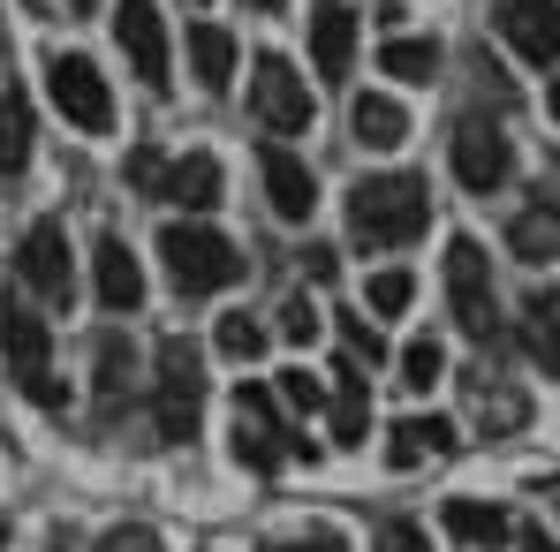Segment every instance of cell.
I'll use <instances>...</instances> for the list:
<instances>
[{
    "mask_svg": "<svg viewBox=\"0 0 560 552\" xmlns=\"http://www.w3.org/2000/svg\"><path fill=\"white\" fill-rule=\"evenodd\" d=\"M432 220V189L417 175H364L349 189V235L357 250H409Z\"/></svg>",
    "mask_w": 560,
    "mask_h": 552,
    "instance_id": "obj_1",
    "label": "cell"
},
{
    "mask_svg": "<svg viewBox=\"0 0 560 552\" xmlns=\"http://www.w3.org/2000/svg\"><path fill=\"white\" fill-rule=\"evenodd\" d=\"M160 258H167L175 295H189V303L243 280V250H235L212 220H175V227H160Z\"/></svg>",
    "mask_w": 560,
    "mask_h": 552,
    "instance_id": "obj_2",
    "label": "cell"
},
{
    "mask_svg": "<svg viewBox=\"0 0 560 552\" xmlns=\"http://www.w3.org/2000/svg\"><path fill=\"white\" fill-rule=\"evenodd\" d=\"M0 364L38 409H69V386L54 378V341H46V326L23 295H0Z\"/></svg>",
    "mask_w": 560,
    "mask_h": 552,
    "instance_id": "obj_3",
    "label": "cell"
},
{
    "mask_svg": "<svg viewBox=\"0 0 560 552\" xmlns=\"http://www.w3.org/2000/svg\"><path fill=\"white\" fill-rule=\"evenodd\" d=\"M152 378H160V394H152V416H160V439L167 447H183L197 439V409H205V356H197V341H160L152 349Z\"/></svg>",
    "mask_w": 560,
    "mask_h": 552,
    "instance_id": "obj_4",
    "label": "cell"
},
{
    "mask_svg": "<svg viewBox=\"0 0 560 552\" xmlns=\"http://www.w3.org/2000/svg\"><path fill=\"white\" fill-rule=\"evenodd\" d=\"M235 455L250 461V477H273L288 455H318L303 432H288V416H280L273 386H258V378H243L235 386Z\"/></svg>",
    "mask_w": 560,
    "mask_h": 552,
    "instance_id": "obj_5",
    "label": "cell"
},
{
    "mask_svg": "<svg viewBox=\"0 0 560 552\" xmlns=\"http://www.w3.org/2000/svg\"><path fill=\"white\" fill-rule=\"evenodd\" d=\"M447 303H455V326H463L469 341H492L500 333V295H492V258L455 235L447 243Z\"/></svg>",
    "mask_w": 560,
    "mask_h": 552,
    "instance_id": "obj_6",
    "label": "cell"
},
{
    "mask_svg": "<svg viewBox=\"0 0 560 552\" xmlns=\"http://www.w3.org/2000/svg\"><path fill=\"white\" fill-rule=\"evenodd\" d=\"M15 280H23L38 303L69 310V295H77V258H69V235H61V220H31V235L15 243Z\"/></svg>",
    "mask_w": 560,
    "mask_h": 552,
    "instance_id": "obj_7",
    "label": "cell"
},
{
    "mask_svg": "<svg viewBox=\"0 0 560 552\" xmlns=\"http://www.w3.org/2000/svg\"><path fill=\"white\" fill-rule=\"evenodd\" d=\"M250 114L273 129V137H295V129H311V84L295 77V61L288 54H258L250 61Z\"/></svg>",
    "mask_w": 560,
    "mask_h": 552,
    "instance_id": "obj_8",
    "label": "cell"
},
{
    "mask_svg": "<svg viewBox=\"0 0 560 552\" xmlns=\"http://www.w3.org/2000/svg\"><path fill=\"white\" fill-rule=\"evenodd\" d=\"M455 175H463V189H477V197H492V189L515 175V144H508V129H500L492 114H463V121H455Z\"/></svg>",
    "mask_w": 560,
    "mask_h": 552,
    "instance_id": "obj_9",
    "label": "cell"
},
{
    "mask_svg": "<svg viewBox=\"0 0 560 552\" xmlns=\"http://www.w3.org/2000/svg\"><path fill=\"white\" fill-rule=\"evenodd\" d=\"M46 84H54V106H61L84 137H106V129H114V98H106V77L92 69V54H54Z\"/></svg>",
    "mask_w": 560,
    "mask_h": 552,
    "instance_id": "obj_10",
    "label": "cell"
},
{
    "mask_svg": "<svg viewBox=\"0 0 560 552\" xmlns=\"http://www.w3.org/2000/svg\"><path fill=\"white\" fill-rule=\"evenodd\" d=\"M114 38H121L137 84L144 92H167V23H160V8L152 0H114Z\"/></svg>",
    "mask_w": 560,
    "mask_h": 552,
    "instance_id": "obj_11",
    "label": "cell"
},
{
    "mask_svg": "<svg viewBox=\"0 0 560 552\" xmlns=\"http://www.w3.org/2000/svg\"><path fill=\"white\" fill-rule=\"evenodd\" d=\"M492 23H500V38L530 69H553L560 61V0H492Z\"/></svg>",
    "mask_w": 560,
    "mask_h": 552,
    "instance_id": "obj_12",
    "label": "cell"
},
{
    "mask_svg": "<svg viewBox=\"0 0 560 552\" xmlns=\"http://www.w3.org/2000/svg\"><path fill=\"white\" fill-rule=\"evenodd\" d=\"M311 61L326 84L349 77V61H357V8L349 0H311Z\"/></svg>",
    "mask_w": 560,
    "mask_h": 552,
    "instance_id": "obj_13",
    "label": "cell"
},
{
    "mask_svg": "<svg viewBox=\"0 0 560 552\" xmlns=\"http://www.w3.org/2000/svg\"><path fill=\"white\" fill-rule=\"evenodd\" d=\"M258 175H266V197H273L280 220H311V212H318V175H311L288 144H266V152H258Z\"/></svg>",
    "mask_w": 560,
    "mask_h": 552,
    "instance_id": "obj_14",
    "label": "cell"
},
{
    "mask_svg": "<svg viewBox=\"0 0 560 552\" xmlns=\"http://www.w3.org/2000/svg\"><path fill=\"white\" fill-rule=\"evenodd\" d=\"M92 295L106 303V310H137V303H144V266L129 258V243H121V235H98V250H92Z\"/></svg>",
    "mask_w": 560,
    "mask_h": 552,
    "instance_id": "obj_15",
    "label": "cell"
},
{
    "mask_svg": "<svg viewBox=\"0 0 560 552\" xmlns=\"http://www.w3.org/2000/svg\"><path fill=\"white\" fill-rule=\"evenodd\" d=\"M31 167V98L15 84V69H0V175L15 183Z\"/></svg>",
    "mask_w": 560,
    "mask_h": 552,
    "instance_id": "obj_16",
    "label": "cell"
},
{
    "mask_svg": "<svg viewBox=\"0 0 560 552\" xmlns=\"http://www.w3.org/2000/svg\"><path fill=\"white\" fill-rule=\"evenodd\" d=\"M440 530L463 538V545H477V552L508 545V515H500L492 500H447V507H440Z\"/></svg>",
    "mask_w": 560,
    "mask_h": 552,
    "instance_id": "obj_17",
    "label": "cell"
},
{
    "mask_svg": "<svg viewBox=\"0 0 560 552\" xmlns=\"http://www.w3.org/2000/svg\"><path fill=\"white\" fill-rule=\"evenodd\" d=\"M92 371H98V409L114 416V409L137 394V349H129L121 333H98L92 341Z\"/></svg>",
    "mask_w": 560,
    "mask_h": 552,
    "instance_id": "obj_18",
    "label": "cell"
},
{
    "mask_svg": "<svg viewBox=\"0 0 560 552\" xmlns=\"http://www.w3.org/2000/svg\"><path fill=\"white\" fill-rule=\"evenodd\" d=\"M357 144L364 152H401L409 144V106L386 92H364L357 98Z\"/></svg>",
    "mask_w": 560,
    "mask_h": 552,
    "instance_id": "obj_19",
    "label": "cell"
},
{
    "mask_svg": "<svg viewBox=\"0 0 560 552\" xmlns=\"http://www.w3.org/2000/svg\"><path fill=\"white\" fill-rule=\"evenodd\" d=\"M189 77L205 92H228L235 84V38L220 23H189Z\"/></svg>",
    "mask_w": 560,
    "mask_h": 552,
    "instance_id": "obj_20",
    "label": "cell"
},
{
    "mask_svg": "<svg viewBox=\"0 0 560 552\" xmlns=\"http://www.w3.org/2000/svg\"><path fill=\"white\" fill-rule=\"evenodd\" d=\"M417 455H455V424H447V416H401L394 439H386V461L409 469Z\"/></svg>",
    "mask_w": 560,
    "mask_h": 552,
    "instance_id": "obj_21",
    "label": "cell"
},
{
    "mask_svg": "<svg viewBox=\"0 0 560 552\" xmlns=\"http://www.w3.org/2000/svg\"><path fill=\"white\" fill-rule=\"evenodd\" d=\"M160 183L175 189L189 212H212L220 204V160L212 152H189V160H175V175H160Z\"/></svg>",
    "mask_w": 560,
    "mask_h": 552,
    "instance_id": "obj_22",
    "label": "cell"
},
{
    "mask_svg": "<svg viewBox=\"0 0 560 552\" xmlns=\"http://www.w3.org/2000/svg\"><path fill=\"white\" fill-rule=\"evenodd\" d=\"M378 69L401 77V84H432L440 77V38H386L378 46Z\"/></svg>",
    "mask_w": 560,
    "mask_h": 552,
    "instance_id": "obj_23",
    "label": "cell"
},
{
    "mask_svg": "<svg viewBox=\"0 0 560 552\" xmlns=\"http://www.w3.org/2000/svg\"><path fill=\"white\" fill-rule=\"evenodd\" d=\"M508 243H515L523 266H546V258L560 250V212H523V220L508 227Z\"/></svg>",
    "mask_w": 560,
    "mask_h": 552,
    "instance_id": "obj_24",
    "label": "cell"
},
{
    "mask_svg": "<svg viewBox=\"0 0 560 552\" xmlns=\"http://www.w3.org/2000/svg\"><path fill=\"white\" fill-rule=\"evenodd\" d=\"M212 349H220L228 364H250V356H266V326H258L250 310H228V318L212 326Z\"/></svg>",
    "mask_w": 560,
    "mask_h": 552,
    "instance_id": "obj_25",
    "label": "cell"
},
{
    "mask_svg": "<svg viewBox=\"0 0 560 552\" xmlns=\"http://www.w3.org/2000/svg\"><path fill=\"white\" fill-rule=\"evenodd\" d=\"M530 356H538L546 378H560V310H553V295H530Z\"/></svg>",
    "mask_w": 560,
    "mask_h": 552,
    "instance_id": "obj_26",
    "label": "cell"
},
{
    "mask_svg": "<svg viewBox=\"0 0 560 552\" xmlns=\"http://www.w3.org/2000/svg\"><path fill=\"white\" fill-rule=\"evenodd\" d=\"M440 371H447V349H440L432 333H417V341L401 349V386H409V394H432Z\"/></svg>",
    "mask_w": 560,
    "mask_h": 552,
    "instance_id": "obj_27",
    "label": "cell"
},
{
    "mask_svg": "<svg viewBox=\"0 0 560 552\" xmlns=\"http://www.w3.org/2000/svg\"><path fill=\"white\" fill-rule=\"evenodd\" d=\"M409 295H417V280H409V273H372V287H364L372 318H401V310H409Z\"/></svg>",
    "mask_w": 560,
    "mask_h": 552,
    "instance_id": "obj_28",
    "label": "cell"
},
{
    "mask_svg": "<svg viewBox=\"0 0 560 552\" xmlns=\"http://www.w3.org/2000/svg\"><path fill=\"white\" fill-rule=\"evenodd\" d=\"M273 401H288V409H295V416H318V409H326V386H318V378H311V371H280Z\"/></svg>",
    "mask_w": 560,
    "mask_h": 552,
    "instance_id": "obj_29",
    "label": "cell"
},
{
    "mask_svg": "<svg viewBox=\"0 0 560 552\" xmlns=\"http://www.w3.org/2000/svg\"><path fill=\"white\" fill-rule=\"evenodd\" d=\"M341 349H349V364H357V371H372L378 356H386V349H378V333L364 326V310H341Z\"/></svg>",
    "mask_w": 560,
    "mask_h": 552,
    "instance_id": "obj_30",
    "label": "cell"
},
{
    "mask_svg": "<svg viewBox=\"0 0 560 552\" xmlns=\"http://www.w3.org/2000/svg\"><path fill=\"white\" fill-rule=\"evenodd\" d=\"M485 409H492V416H485L492 432H515V424H523V394H515V386H485Z\"/></svg>",
    "mask_w": 560,
    "mask_h": 552,
    "instance_id": "obj_31",
    "label": "cell"
},
{
    "mask_svg": "<svg viewBox=\"0 0 560 552\" xmlns=\"http://www.w3.org/2000/svg\"><path fill=\"white\" fill-rule=\"evenodd\" d=\"M98 552H167V545H160L144 522H121V530H106V538H98Z\"/></svg>",
    "mask_w": 560,
    "mask_h": 552,
    "instance_id": "obj_32",
    "label": "cell"
},
{
    "mask_svg": "<svg viewBox=\"0 0 560 552\" xmlns=\"http://www.w3.org/2000/svg\"><path fill=\"white\" fill-rule=\"evenodd\" d=\"M280 333H288V341H295V349H303V341H311V333H318V310H311V303H303V295H295V303H288V310H280Z\"/></svg>",
    "mask_w": 560,
    "mask_h": 552,
    "instance_id": "obj_33",
    "label": "cell"
},
{
    "mask_svg": "<svg viewBox=\"0 0 560 552\" xmlns=\"http://www.w3.org/2000/svg\"><path fill=\"white\" fill-rule=\"evenodd\" d=\"M258 552H341V538H334V530H311V538H266Z\"/></svg>",
    "mask_w": 560,
    "mask_h": 552,
    "instance_id": "obj_34",
    "label": "cell"
},
{
    "mask_svg": "<svg viewBox=\"0 0 560 552\" xmlns=\"http://www.w3.org/2000/svg\"><path fill=\"white\" fill-rule=\"evenodd\" d=\"M378 552H432V538H424L417 522H386V538H378Z\"/></svg>",
    "mask_w": 560,
    "mask_h": 552,
    "instance_id": "obj_35",
    "label": "cell"
},
{
    "mask_svg": "<svg viewBox=\"0 0 560 552\" xmlns=\"http://www.w3.org/2000/svg\"><path fill=\"white\" fill-rule=\"evenodd\" d=\"M523 552H560V545L546 538V530H523Z\"/></svg>",
    "mask_w": 560,
    "mask_h": 552,
    "instance_id": "obj_36",
    "label": "cell"
},
{
    "mask_svg": "<svg viewBox=\"0 0 560 552\" xmlns=\"http://www.w3.org/2000/svg\"><path fill=\"white\" fill-rule=\"evenodd\" d=\"M250 8H258V15H280V8H288V0H250Z\"/></svg>",
    "mask_w": 560,
    "mask_h": 552,
    "instance_id": "obj_37",
    "label": "cell"
},
{
    "mask_svg": "<svg viewBox=\"0 0 560 552\" xmlns=\"http://www.w3.org/2000/svg\"><path fill=\"white\" fill-rule=\"evenodd\" d=\"M546 114H553V121H560V77H553V98H546Z\"/></svg>",
    "mask_w": 560,
    "mask_h": 552,
    "instance_id": "obj_38",
    "label": "cell"
},
{
    "mask_svg": "<svg viewBox=\"0 0 560 552\" xmlns=\"http://www.w3.org/2000/svg\"><path fill=\"white\" fill-rule=\"evenodd\" d=\"M92 8H98V0H69V15H92Z\"/></svg>",
    "mask_w": 560,
    "mask_h": 552,
    "instance_id": "obj_39",
    "label": "cell"
},
{
    "mask_svg": "<svg viewBox=\"0 0 560 552\" xmlns=\"http://www.w3.org/2000/svg\"><path fill=\"white\" fill-rule=\"evenodd\" d=\"M189 8H197V0H189Z\"/></svg>",
    "mask_w": 560,
    "mask_h": 552,
    "instance_id": "obj_40",
    "label": "cell"
},
{
    "mask_svg": "<svg viewBox=\"0 0 560 552\" xmlns=\"http://www.w3.org/2000/svg\"><path fill=\"white\" fill-rule=\"evenodd\" d=\"M553 507H560V500H553Z\"/></svg>",
    "mask_w": 560,
    "mask_h": 552,
    "instance_id": "obj_41",
    "label": "cell"
}]
</instances>
